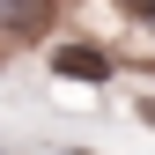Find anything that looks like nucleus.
<instances>
[{
  "label": "nucleus",
  "mask_w": 155,
  "mask_h": 155,
  "mask_svg": "<svg viewBox=\"0 0 155 155\" xmlns=\"http://www.w3.org/2000/svg\"><path fill=\"white\" fill-rule=\"evenodd\" d=\"M81 155H89V148H81Z\"/></svg>",
  "instance_id": "obj_3"
},
{
  "label": "nucleus",
  "mask_w": 155,
  "mask_h": 155,
  "mask_svg": "<svg viewBox=\"0 0 155 155\" xmlns=\"http://www.w3.org/2000/svg\"><path fill=\"white\" fill-rule=\"evenodd\" d=\"M52 74H67V81H89V89H104L111 74H118V59H111L104 45H59V52H52Z\"/></svg>",
  "instance_id": "obj_1"
},
{
  "label": "nucleus",
  "mask_w": 155,
  "mask_h": 155,
  "mask_svg": "<svg viewBox=\"0 0 155 155\" xmlns=\"http://www.w3.org/2000/svg\"><path fill=\"white\" fill-rule=\"evenodd\" d=\"M0 155H8V148H0Z\"/></svg>",
  "instance_id": "obj_2"
}]
</instances>
